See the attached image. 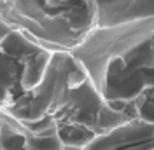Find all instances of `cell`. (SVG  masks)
I'll use <instances>...</instances> for the list:
<instances>
[{"label":"cell","mask_w":154,"mask_h":150,"mask_svg":"<svg viewBox=\"0 0 154 150\" xmlns=\"http://www.w3.org/2000/svg\"><path fill=\"white\" fill-rule=\"evenodd\" d=\"M26 129L23 126L7 124L2 121L0 128V150H26Z\"/></svg>","instance_id":"obj_5"},{"label":"cell","mask_w":154,"mask_h":150,"mask_svg":"<svg viewBox=\"0 0 154 150\" xmlns=\"http://www.w3.org/2000/svg\"><path fill=\"white\" fill-rule=\"evenodd\" d=\"M26 150H65L63 141L58 133L54 134H28L26 133Z\"/></svg>","instance_id":"obj_6"},{"label":"cell","mask_w":154,"mask_h":150,"mask_svg":"<svg viewBox=\"0 0 154 150\" xmlns=\"http://www.w3.org/2000/svg\"><path fill=\"white\" fill-rule=\"evenodd\" d=\"M53 52L19 32L0 42V110L11 108L42 80Z\"/></svg>","instance_id":"obj_3"},{"label":"cell","mask_w":154,"mask_h":150,"mask_svg":"<svg viewBox=\"0 0 154 150\" xmlns=\"http://www.w3.org/2000/svg\"><path fill=\"white\" fill-rule=\"evenodd\" d=\"M151 150H154V147H152V148H151Z\"/></svg>","instance_id":"obj_8"},{"label":"cell","mask_w":154,"mask_h":150,"mask_svg":"<svg viewBox=\"0 0 154 150\" xmlns=\"http://www.w3.org/2000/svg\"><path fill=\"white\" fill-rule=\"evenodd\" d=\"M72 56L107 105L154 124V18L95 28Z\"/></svg>","instance_id":"obj_1"},{"label":"cell","mask_w":154,"mask_h":150,"mask_svg":"<svg viewBox=\"0 0 154 150\" xmlns=\"http://www.w3.org/2000/svg\"><path fill=\"white\" fill-rule=\"evenodd\" d=\"M11 32H12V30H11L9 26H7V25H5V23H4V21L0 19V42H2L4 38L7 37V35H9Z\"/></svg>","instance_id":"obj_7"},{"label":"cell","mask_w":154,"mask_h":150,"mask_svg":"<svg viewBox=\"0 0 154 150\" xmlns=\"http://www.w3.org/2000/svg\"><path fill=\"white\" fill-rule=\"evenodd\" d=\"M96 28L154 18V0H95Z\"/></svg>","instance_id":"obj_4"},{"label":"cell","mask_w":154,"mask_h":150,"mask_svg":"<svg viewBox=\"0 0 154 150\" xmlns=\"http://www.w3.org/2000/svg\"><path fill=\"white\" fill-rule=\"evenodd\" d=\"M0 19L38 46L67 52L98 26L95 0H0Z\"/></svg>","instance_id":"obj_2"}]
</instances>
